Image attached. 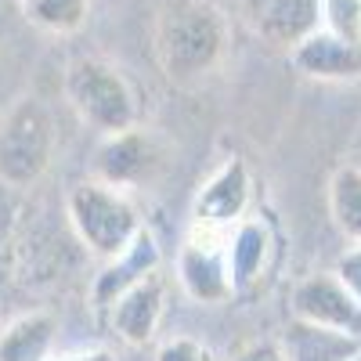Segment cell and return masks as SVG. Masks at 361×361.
I'll return each mask as SVG.
<instances>
[{"label":"cell","mask_w":361,"mask_h":361,"mask_svg":"<svg viewBox=\"0 0 361 361\" xmlns=\"http://www.w3.org/2000/svg\"><path fill=\"white\" fill-rule=\"evenodd\" d=\"M69 221L80 243L105 260L123 253L137 231L145 228L134 202L123 195V188L105 185V180H80L69 192Z\"/></svg>","instance_id":"3"},{"label":"cell","mask_w":361,"mask_h":361,"mask_svg":"<svg viewBox=\"0 0 361 361\" xmlns=\"http://www.w3.org/2000/svg\"><path fill=\"white\" fill-rule=\"evenodd\" d=\"M163 318V279L148 275L112 300V329L130 347H145Z\"/></svg>","instance_id":"10"},{"label":"cell","mask_w":361,"mask_h":361,"mask_svg":"<svg viewBox=\"0 0 361 361\" xmlns=\"http://www.w3.org/2000/svg\"><path fill=\"white\" fill-rule=\"evenodd\" d=\"M66 98L76 116L98 134L137 127V98L127 76L102 58H76L66 69Z\"/></svg>","instance_id":"4"},{"label":"cell","mask_w":361,"mask_h":361,"mask_svg":"<svg viewBox=\"0 0 361 361\" xmlns=\"http://www.w3.org/2000/svg\"><path fill=\"white\" fill-rule=\"evenodd\" d=\"M221 238H224L221 231H202V238L199 235L188 238L177 253V279L199 304H224L235 293L231 271H228V250Z\"/></svg>","instance_id":"6"},{"label":"cell","mask_w":361,"mask_h":361,"mask_svg":"<svg viewBox=\"0 0 361 361\" xmlns=\"http://www.w3.org/2000/svg\"><path fill=\"white\" fill-rule=\"evenodd\" d=\"M156 361H214L206 343L192 340V336H173L156 350Z\"/></svg>","instance_id":"19"},{"label":"cell","mask_w":361,"mask_h":361,"mask_svg":"<svg viewBox=\"0 0 361 361\" xmlns=\"http://www.w3.org/2000/svg\"><path fill=\"white\" fill-rule=\"evenodd\" d=\"M25 18L47 33H76L90 15V0H25Z\"/></svg>","instance_id":"17"},{"label":"cell","mask_w":361,"mask_h":361,"mask_svg":"<svg viewBox=\"0 0 361 361\" xmlns=\"http://www.w3.org/2000/svg\"><path fill=\"white\" fill-rule=\"evenodd\" d=\"M361 350L357 333H343V329H329L314 322H300L286 329V361H350Z\"/></svg>","instance_id":"13"},{"label":"cell","mask_w":361,"mask_h":361,"mask_svg":"<svg viewBox=\"0 0 361 361\" xmlns=\"http://www.w3.org/2000/svg\"><path fill=\"white\" fill-rule=\"evenodd\" d=\"M148 166H152V141H148L145 130L130 127L119 134H105L98 156H94V170L98 180L116 188H134L137 180L148 177Z\"/></svg>","instance_id":"11"},{"label":"cell","mask_w":361,"mask_h":361,"mask_svg":"<svg viewBox=\"0 0 361 361\" xmlns=\"http://www.w3.org/2000/svg\"><path fill=\"white\" fill-rule=\"evenodd\" d=\"M54 159V119L40 98H18L0 116V185L33 188Z\"/></svg>","instance_id":"2"},{"label":"cell","mask_w":361,"mask_h":361,"mask_svg":"<svg viewBox=\"0 0 361 361\" xmlns=\"http://www.w3.org/2000/svg\"><path fill=\"white\" fill-rule=\"evenodd\" d=\"M333 275L343 282V289L350 293V300L361 307V243H354L340 260H336V271Z\"/></svg>","instance_id":"20"},{"label":"cell","mask_w":361,"mask_h":361,"mask_svg":"<svg viewBox=\"0 0 361 361\" xmlns=\"http://www.w3.org/2000/svg\"><path fill=\"white\" fill-rule=\"evenodd\" d=\"M322 25L361 47V0H322Z\"/></svg>","instance_id":"18"},{"label":"cell","mask_w":361,"mask_h":361,"mask_svg":"<svg viewBox=\"0 0 361 361\" xmlns=\"http://www.w3.org/2000/svg\"><path fill=\"white\" fill-rule=\"evenodd\" d=\"M250 15L271 47L293 51L314 29H322V0H250Z\"/></svg>","instance_id":"9"},{"label":"cell","mask_w":361,"mask_h":361,"mask_svg":"<svg viewBox=\"0 0 361 361\" xmlns=\"http://www.w3.org/2000/svg\"><path fill=\"white\" fill-rule=\"evenodd\" d=\"M289 311L300 322H314V325L343 329V333L361 336V307L350 300V293L343 289V282L336 275L304 279L289 296Z\"/></svg>","instance_id":"7"},{"label":"cell","mask_w":361,"mask_h":361,"mask_svg":"<svg viewBox=\"0 0 361 361\" xmlns=\"http://www.w3.org/2000/svg\"><path fill=\"white\" fill-rule=\"evenodd\" d=\"M350 361H361V350H357V354H354V357H350Z\"/></svg>","instance_id":"23"},{"label":"cell","mask_w":361,"mask_h":361,"mask_svg":"<svg viewBox=\"0 0 361 361\" xmlns=\"http://www.w3.org/2000/svg\"><path fill=\"white\" fill-rule=\"evenodd\" d=\"M235 361H286V350L271 340H257L235 354Z\"/></svg>","instance_id":"21"},{"label":"cell","mask_w":361,"mask_h":361,"mask_svg":"<svg viewBox=\"0 0 361 361\" xmlns=\"http://www.w3.org/2000/svg\"><path fill=\"white\" fill-rule=\"evenodd\" d=\"M18 4H25V0H18Z\"/></svg>","instance_id":"24"},{"label":"cell","mask_w":361,"mask_h":361,"mask_svg":"<svg viewBox=\"0 0 361 361\" xmlns=\"http://www.w3.org/2000/svg\"><path fill=\"white\" fill-rule=\"evenodd\" d=\"M159 260H163V253H159L156 235L148 231V228H141L134 243L119 253V257H112V260L105 264V271L98 275V282H94V307H112V300H116L119 293H127V289L137 286L141 279L156 275Z\"/></svg>","instance_id":"12"},{"label":"cell","mask_w":361,"mask_h":361,"mask_svg":"<svg viewBox=\"0 0 361 361\" xmlns=\"http://www.w3.org/2000/svg\"><path fill=\"white\" fill-rule=\"evenodd\" d=\"M289 62L296 73H304L311 80H329V83H343L361 76V47L347 44L343 37L329 33V29H314L307 40H300L289 51Z\"/></svg>","instance_id":"8"},{"label":"cell","mask_w":361,"mask_h":361,"mask_svg":"<svg viewBox=\"0 0 361 361\" xmlns=\"http://www.w3.org/2000/svg\"><path fill=\"white\" fill-rule=\"evenodd\" d=\"M58 361H116V354H112L109 347H94V350H80V354L58 357Z\"/></svg>","instance_id":"22"},{"label":"cell","mask_w":361,"mask_h":361,"mask_svg":"<svg viewBox=\"0 0 361 361\" xmlns=\"http://www.w3.org/2000/svg\"><path fill=\"white\" fill-rule=\"evenodd\" d=\"M329 214L350 243H361V166H340L333 173V180H329Z\"/></svg>","instance_id":"16"},{"label":"cell","mask_w":361,"mask_h":361,"mask_svg":"<svg viewBox=\"0 0 361 361\" xmlns=\"http://www.w3.org/2000/svg\"><path fill=\"white\" fill-rule=\"evenodd\" d=\"M228 271H231V286L238 289H250L260 275H264V264L271 257V231L264 221L257 217H243L231 231H228Z\"/></svg>","instance_id":"14"},{"label":"cell","mask_w":361,"mask_h":361,"mask_svg":"<svg viewBox=\"0 0 361 361\" xmlns=\"http://www.w3.org/2000/svg\"><path fill=\"white\" fill-rule=\"evenodd\" d=\"M58 322L47 311H33L15 318L0 333V361H47Z\"/></svg>","instance_id":"15"},{"label":"cell","mask_w":361,"mask_h":361,"mask_svg":"<svg viewBox=\"0 0 361 361\" xmlns=\"http://www.w3.org/2000/svg\"><path fill=\"white\" fill-rule=\"evenodd\" d=\"M228 51V22L214 0H163L156 18V54L173 83L214 73Z\"/></svg>","instance_id":"1"},{"label":"cell","mask_w":361,"mask_h":361,"mask_svg":"<svg viewBox=\"0 0 361 361\" xmlns=\"http://www.w3.org/2000/svg\"><path fill=\"white\" fill-rule=\"evenodd\" d=\"M250 199H253L250 166H246L243 159H228V163L199 188V195H195V206H192L195 228L228 235L238 221L246 217Z\"/></svg>","instance_id":"5"}]
</instances>
